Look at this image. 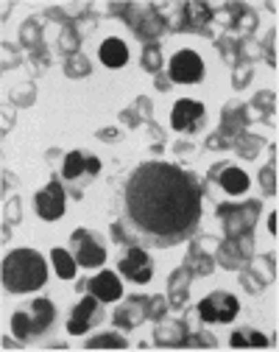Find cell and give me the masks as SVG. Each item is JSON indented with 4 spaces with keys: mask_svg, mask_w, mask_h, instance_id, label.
<instances>
[{
    "mask_svg": "<svg viewBox=\"0 0 279 352\" xmlns=\"http://www.w3.org/2000/svg\"><path fill=\"white\" fill-rule=\"evenodd\" d=\"M126 210L131 224L154 238L157 246H173L199 224L201 188L196 176L179 165L146 162L126 185Z\"/></svg>",
    "mask_w": 279,
    "mask_h": 352,
    "instance_id": "1",
    "label": "cell"
},
{
    "mask_svg": "<svg viewBox=\"0 0 279 352\" xmlns=\"http://www.w3.org/2000/svg\"><path fill=\"white\" fill-rule=\"evenodd\" d=\"M48 280V266L45 257L34 249H14L3 257V288L12 294H28L45 285Z\"/></svg>",
    "mask_w": 279,
    "mask_h": 352,
    "instance_id": "2",
    "label": "cell"
},
{
    "mask_svg": "<svg viewBox=\"0 0 279 352\" xmlns=\"http://www.w3.org/2000/svg\"><path fill=\"white\" fill-rule=\"evenodd\" d=\"M56 319V307L51 299H36L31 302V307H25V311H17L12 316V330L20 341H28V338H36L42 336L45 330H48Z\"/></svg>",
    "mask_w": 279,
    "mask_h": 352,
    "instance_id": "3",
    "label": "cell"
},
{
    "mask_svg": "<svg viewBox=\"0 0 279 352\" xmlns=\"http://www.w3.org/2000/svg\"><path fill=\"white\" fill-rule=\"evenodd\" d=\"M238 311H241V302L226 291H215L207 299H201V305H199V316L210 324H229L238 316Z\"/></svg>",
    "mask_w": 279,
    "mask_h": 352,
    "instance_id": "4",
    "label": "cell"
},
{
    "mask_svg": "<svg viewBox=\"0 0 279 352\" xmlns=\"http://www.w3.org/2000/svg\"><path fill=\"white\" fill-rule=\"evenodd\" d=\"M70 243H73V257H76L78 266H84V269L104 266L107 252H104L98 235H92V232H87V230H78V232H73Z\"/></svg>",
    "mask_w": 279,
    "mask_h": 352,
    "instance_id": "5",
    "label": "cell"
},
{
    "mask_svg": "<svg viewBox=\"0 0 279 352\" xmlns=\"http://www.w3.org/2000/svg\"><path fill=\"white\" fill-rule=\"evenodd\" d=\"M204 120H207V109L201 101H193V98L176 101V107L170 112V126L176 131H188V135H196V131L204 126Z\"/></svg>",
    "mask_w": 279,
    "mask_h": 352,
    "instance_id": "6",
    "label": "cell"
},
{
    "mask_svg": "<svg viewBox=\"0 0 279 352\" xmlns=\"http://www.w3.org/2000/svg\"><path fill=\"white\" fill-rule=\"evenodd\" d=\"M170 78L176 84H199L204 78V59L196 51H179L170 59Z\"/></svg>",
    "mask_w": 279,
    "mask_h": 352,
    "instance_id": "7",
    "label": "cell"
},
{
    "mask_svg": "<svg viewBox=\"0 0 279 352\" xmlns=\"http://www.w3.org/2000/svg\"><path fill=\"white\" fill-rule=\"evenodd\" d=\"M120 274L129 277V280L137 283V285H146V283L154 277V263H151L148 252H143L140 246H131V249L123 254V260H120Z\"/></svg>",
    "mask_w": 279,
    "mask_h": 352,
    "instance_id": "8",
    "label": "cell"
},
{
    "mask_svg": "<svg viewBox=\"0 0 279 352\" xmlns=\"http://www.w3.org/2000/svg\"><path fill=\"white\" fill-rule=\"evenodd\" d=\"M34 204H36L39 218H45V221H56V218H62L65 215V190H62L59 179H51L48 188L39 190Z\"/></svg>",
    "mask_w": 279,
    "mask_h": 352,
    "instance_id": "9",
    "label": "cell"
},
{
    "mask_svg": "<svg viewBox=\"0 0 279 352\" xmlns=\"http://www.w3.org/2000/svg\"><path fill=\"white\" fill-rule=\"evenodd\" d=\"M96 322H98V299L89 294V296H84V299L73 307L70 322H67V330H70L73 336H81V333H87Z\"/></svg>",
    "mask_w": 279,
    "mask_h": 352,
    "instance_id": "10",
    "label": "cell"
},
{
    "mask_svg": "<svg viewBox=\"0 0 279 352\" xmlns=\"http://www.w3.org/2000/svg\"><path fill=\"white\" fill-rule=\"evenodd\" d=\"M98 170H101V162L96 157H87L84 151H70L67 160H65V176L70 182L89 179V176H96Z\"/></svg>",
    "mask_w": 279,
    "mask_h": 352,
    "instance_id": "11",
    "label": "cell"
},
{
    "mask_svg": "<svg viewBox=\"0 0 279 352\" xmlns=\"http://www.w3.org/2000/svg\"><path fill=\"white\" fill-rule=\"evenodd\" d=\"M87 291L96 296L98 302H115V299L123 296V285H120V280H118L115 272H101V274H96V280L87 283Z\"/></svg>",
    "mask_w": 279,
    "mask_h": 352,
    "instance_id": "12",
    "label": "cell"
},
{
    "mask_svg": "<svg viewBox=\"0 0 279 352\" xmlns=\"http://www.w3.org/2000/svg\"><path fill=\"white\" fill-rule=\"evenodd\" d=\"M98 56H101V62H104L107 67L118 70V67H123V65L129 62V48H126V42H123V39L112 36V39H107L104 45H101Z\"/></svg>",
    "mask_w": 279,
    "mask_h": 352,
    "instance_id": "13",
    "label": "cell"
},
{
    "mask_svg": "<svg viewBox=\"0 0 279 352\" xmlns=\"http://www.w3.org/2000/svg\"><path fill=\"white\" fill-rule=\"evenodd\" d=\"M218 179H221V188L232 196H241V193L249 190V176L241 168H223Z\"/></svg>",
    "mask_w": 279,
    "mask_h": 352,
    "instance_id": "14",
    "label": "cell"
},
{
    "mask_svg": "<svg viewBox=\"0 0 279 352\" xmlns=\"http://www.w3.org/2000/svg\"><path fill=\"white\" fill-rule=\"evenodd\" d=\"M232 346H235V349H246V346L265 349V346H268V338H265L263 333H257V330L243 327V330H238V333H232Z\"/></svg>",
    "mask_w": 279,
    "mask_h": 352,
    "instance_id": "15",
    "label": "cell"
},
{
    "mask_svg": "<svg viewBox=\"0 0 279 352\" xmlns=\"http://www.w3.org/2000/svg\"><path fill=\"white\" fill-rule=\"evenodd\" d=\"M54 263H56V274H59L62 280H73L76 266H78L73 254H67L65 249H54Z\"/></svg>",
    "mask_w": 279,
    "mask_h": 352,
    "instance_id": "16",
    "label": "cell"
},
{
    "mask_svg": "<svg viewBox=\"0 0 279 352\" xmlns=\"http://www.w3.org/2000/svg\"><path fill=\"white\" fill-rule=\"evenodd\" d=\"M89 349H101V346H115V349H126V338L120 336H104V338H92L87 344Z\"/></svg>",
    "mask_w": 279,
    "mask_h": 352,
    "instance_id": "17",
    "label": "cell"
},
{
    "mask_svg": "<svg viewBox=\"0 0 279 352\" xmlns=\"http://www.w3.org/2000/svg\"><path fill=\"white\" fill-rule=\"evenodd\" d=\"M268 230H271V232H276V212L268 218Z\"/></svg>",
    "mask_w": 279,
    "mask_h": 352,
    "instance_id": "18",
    "label": "cell"
}]
</instances>
